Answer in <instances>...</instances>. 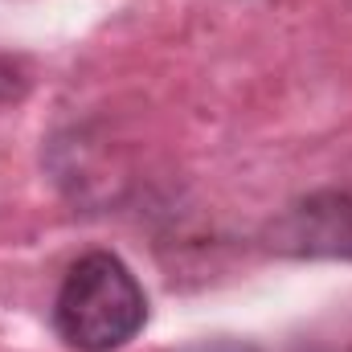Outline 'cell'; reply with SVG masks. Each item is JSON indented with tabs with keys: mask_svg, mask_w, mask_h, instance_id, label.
Listing matches in <instances>:
<instances>
[{
	"mask_svg": "<svg viewBox=\"0 0 352 352\" xmlns=\"http://www.w3.org/2000/svg\"><path fill=\"white\" fill-rule=\"evenodd\" d=\"M148 295L123 258L90 250L66 270L54 299V328L74 352H115L140 336Z\"/></svg>",
	"mask_w": 352,
	"mask_h": 352,
	"instance_id": "6da1fadb",
	"label": "cell"
},
{
	"mask_svg": "<svg viewBox=\"0 0 352 352\" xmlns=\"http://www.w3.org/2000/svg\"><path fill=\"white\" fill-rule=\"evenodd\" d=\"M274 246L303 258H352V188H324L295 201L270 230Z\"/></svg>",
	"mask_w": 352,
	"mask_h": 352,
	"instance_id": "7a4b0ae2",
	"label": "cell"
},
{
	"mask_svg": "<svg viewBox=\"0 0 352 352\" xmlns=\"http://www.w3.org/2000/svg\"><path fill=\"white\" fill-rule=\"evenodd\" d=\"M25 87H29V78H25V66H21L16 58L0 54V102H4V98H16Z\"/></svg>",
	"mask_w": 352,
	"mask_h": 352,
	"instance_id": "3957f363",
	"label": "cell"
}]
</instances>
